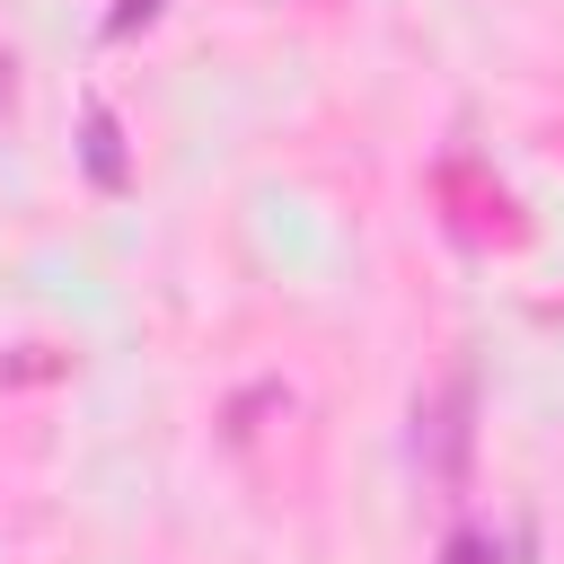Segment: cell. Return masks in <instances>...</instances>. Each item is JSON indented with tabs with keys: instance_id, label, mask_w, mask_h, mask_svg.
Wrapping results in <instances>:
<instances>
[{
	"instance_id": "2",
	"label": "cell",
	"mask_w": 564,
	"mask_h": 564,
	"mask_svg": "<svg viewBox=\"0 0 564 564\" xmlns=\"http://www.w3.org/2000/svg\"><path fill=\"white\" fill-rule=\"evenodd\" d=\"M88 176L97 185H123V132H115L106 106H88Z\"/></svg>"
},
{
	"instance_id": "3",
	"label": "cell",
	"mask_w": 564,
	"mask_h": 564,
	"mask_svg": "<svg viewBox=\"0 0 564 564\" xmlns=\"http://www.w3.org/2000/svg\"><path fill=\"white\" fill-rule=\"evenodd\" d=\"M441 564H494V546H485V538H476V529H458V538H449V546H441Z\"/></svg>"
},
{
	"instance_id": "1",
	"label": "cell",
	"mask_w": 564,
	"mask_h": 564,
	"mask_svg": "<svg viewBox=\"0 0 564 564\" xmlns=\"http://www.w3.org/2000/svg\"><path fill=\"white\" fill-rule=\"evenodd\" d=\"M414 423H423V432H414L423 476H432L441 494H458V485H467V449H476V379H467V370L441 379V397H432Z\"/></svg>"
},
{
	"instance_id": "4",
	"label": "cell",
	"mask_w": 564,
	"mask_h": 564,
	"mask_svg": "<svg viewBox=\"0 0 564 564\" xmlns=\"http://www.w3.org/2000/svg\"><path fill=\"white\" fill-rule=\"evenodd\" d=\"M150 9H159V0H123V9H115V35H123V26H141Z\"/></svg>"
},
{
	"instance_id": "5",
	"label": "cell",
	"mask_w": 564,
	"mask_h": 564,
	"mask_svg": "<svg viewBox=\"0 0 564 564\" xmlns=\"http://www.w3.org/2000/svg\"><path fill=\"white\" fill-rule=\"evenodd\" d=\"M0 106H9V53H0Z\"/></svg>"
}]
</instances>
